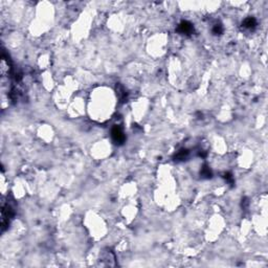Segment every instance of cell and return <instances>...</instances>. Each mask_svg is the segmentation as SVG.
<instances>
[{
    "label": "cell",
    "mask_w": 268,
    "mask_h": 268,
    "mask_svg": "<svg viewBox=\"0 0 268 268\" xmlns=\"http://www.w3.org/2000/svg\"><path fill=\"white\" fill-rule=\"evenodd\" d=\"M178 30H179L181 34L191 35V34L194 33V26H193V24L190 23L189 21H182V22L179 24Z\"/></svg>",
    "instance_id": "7a4b0ae2"
},
{
    "label": "cell",
    "mask_w": 268,
    "mask_h": 268,
    "mask_svg": "<svg viewBox=\"0 0 268 268\" xmlns=\"http://www.w3.org/2000/svg\"><path fill=\"white\" fill-rule=\"evenodd\" d=\"M111 137H112V141H114L115 145H123L125 142V139H126V136H125L122 128L118 126H114L112 128Z\"/></svg>",
    "instance_id": "6da1fadb"
},
{
    "label": "cell",
    "mask_w": 268,
    "mask_h": 268,
    "mask_svg": "<svg viewBox=\"0 0 268 268\" xmlns=\"http://www.w3.org/2000/svg\"><path fill=\"white\" fill-rule=\"evenodd\" d=\"M213 33L215 35H221L223 33V27H222L221 24H216L213 28Z\"/></svg>",
    "instance_id": "5b68a950"
},
{
    "label": "cell",
    "mask_w": 268,
    "mask_h": 268,
    "mask_svg": "<svg viewBox=\"0 0 268 268\" xmlns=\"http://www.w3.org/2000/svg\"><path fill=\"white\" fill-rule=\"evenodd\" d=\"M201 174H202V176H204V177H207V178L211 177V176H212L211 171H209V169L207 168V166H204V168L202 169Z\"/></svg>",
    "instance_id": "8992f818"
},
{
    "label": "cell",
    "mask_w": 268,
    "mask_h": 268,
    "mask_svg": "<svg viewBox=\"0 0 268 268\" xmlns=\"http://www.w3.org/2000/svg\"><path fill=\"white\" fill-rule=\"evenodd\" d=\"M188 155H189V152H188L187 150H180L177 154H176L175 158L177 159V160H183L184 158L188 157Z\"/></svg>",
    "instance_id": "277c9868"
},
{
    "label": "cell",
    "mask_w": 268,
    "mask_h": 268,
    "mask_svg": "<svg viewBox=\"0 0 268 268\" xmlns=\"http://www.w3.org/2000/svg\"><path fill=\"white\" fill-rule=\"evenodd\" d=\"M255 25H257V21H255V19L252 18V17L246 18L244 20V22H243V26H244L245 28H248V30H252V28H255Z\"/></svg>",
    "instance_id": "3957f363"
}]
</instances>
